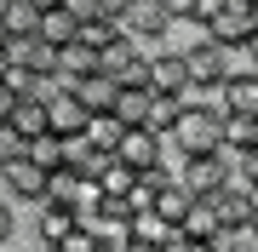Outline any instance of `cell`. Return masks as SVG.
I'll return each instance as SVG.
<instances>
[{
    "mask_svg": "<svg viewBox=\"0 0 258 252\" xmlns=\"http://www.w3.org/2000/svg\"><path fill=\"white\" fill-rule=\"evenodd\" d=\"M218 121H224V115L201 109V103H178L172 132H166V138H172L184 155H207V149H218Z\"/></svg>",
    "mask_w": 258,
    "mask_h": 252,
    "instance_id": "obj_1",
    "label": "cell"
},
{
    "mask_svg": "<svg viewBox=\"0 0 258 252\" xmlns=\"http://www.w3.org/2000/svg\"><path fill=\"white\" fill-rule=\"evenodd\" d=\"M235 172H241V160H230L224 149H207V155H189V160H184L178 184H184V189H189L195 201H207V195H218V189L230 184Z\"/></svg>",
    "mask_w": 258,
    "mask_h": 252,
    "instance_id": "obj_2",
    "label": "cell"
},
{
    "mask_svg": "<svg viewBox=\"0 0 258 252\" xmlns=\"http://www.w3.org/2000/svg\"><path fill=\"white\" fill-rule=\"evenodd\" d=\"M189 69V86H224L235 75V46H218V40H195L189 52H178Z\"/></svg>",
    "mask_w": 258,
    "mask_h": 252,
    "instance_id": "obj_3",
    "label": "cell"
},
{
    "mask_svg": "<svg viewBox=\"0 0 258 252\" xmlns=\"http://www.w3.org/2000/svg\"><path fill=\"white\" fill-rule=\"evenodd\" d=\"M0 189H6V201L40 206V201H46V172H40L29 155H18V160H6V166H0Z\"/></svg>",
    "mask_w": 258,
    "mask_h": 252,
    "instance_id": "obj_4",
    "label": "cell"
},
{
    "mask_svg": "<svg viewBox=\"0 0 258 252\" xmlns=\"http://www.w3.org/2000/svg\"><path fill=\"white\" fill-rule=\"evenodd\" d=\"M149 92H155V98H184L189 92V69H184V57H178V52H149Z\"/></svg>",
    "mask_w": 258,
    "mask_h": 252,
    "instance_id": "obj_5",
    "label": "cell"
},
{
    "mask_svg": "<svg viewBox=\"0 0 258 252\" xmlns=\"http://www.w3.org/2000/svg\"><path fill=\"white\" fill-rule=\"evenodd\" d=\"M86 115H92V109H86L69 86L46 98V132H52V138H81V132H86Z\"/></svg>",
    "mask_w": 258,
    "mask_h": 252,
    "instance_id": "obj_6",
    "label": "cell"
},
{
    "mask_svg": "<svg viewBox=\"0 0 258 252\" xmlns=\"http://www.w3.org/2000/svg\"><path fill=\"white\" fill-rule=\"evenodd\" d=\"M115 160H126L132 172H149V166L161 160V138H155L149 126H126L120 143H115Z\"/></svg>",
    "mask_w": 258,
    "mask_h": 252,
    "instance_id": "obj_7",
    "label": "cell"
},
{
    "mask_svg": "<svg viewBox=\"0 0 258 252\" xmlns=\"http://www.w3.org/2000/svg\"><path fill=\"white\" fill-rule=\"evenodd\" d=\"M6 63L29 69V75H52V69H57V52L40 35H18V40H6Z\"/></svg>",
    "mask_w": 258,
    "mask_h": 252,
    "instance_id": "obj_8",
    "label": "cell"
},
{
    "mask_svg": "<svg viewBox=\"0 0 258 252\" xmlns=\"http://www.w3.org/2000/svg\"><path fill=\"white\" fill-rule=\"evenodd\" d=\"M252 29H258V12H252V6H224L218 18L207 23V40H218V46H241Z\"/></svg>",
    "mask_w": 258,
    "mask_h": 252,
    "instance_id": "obj_9",
    "label": "cell"
},
{
    "mask_svg": "<svg viewBox=\"0 0 258 252\" xmlns=\"http://www.w3.org/2000/svg\"><path fill=\"white\" fill-rule=\"evenodd\" d=\"M69 229H75V212H69V206H52V201H40V206H35V241L46 246V252L63 241Z\"/></svg>",
    "mask_w": 258,
    "mask_h": 252,
    "instance_id": "obj_10",
    "label": "cell"
},
{
    "mask_svg": "<svg viewBox=\"0 0 258 252\" xmlns=\"http://www.w3.org/2000/svg\"><path fill=\"white\" fill-rule=\"evenodd\" d=\"M166 235H172V224H166L155 206H149V212H132V224H126V241L138 246V252H155Z\"/></svg>",
    "mask_w": 258,
    "mask_h": 252,
    "instance_id": "obj_11",
    "label": "cell"
},
{
    "mask_svg": "<svg viewBox=\"0 0 258 252\" xmlns=\"http://www.w3.org/2000/svg\"><path fill=\"white\" fill-rule=\"evenodd\" d=\"M92 69H98V52H92V46H81V40L57 46V69H52V75L63 80V86H75L81 75H92Z\"/></svg>",
    "mask_w": 258,
    "mask_h": 252,
    "instance_id": "obj_12",
    "label": "cell"
},
{
    "mask_svg": "<svg viewBox=\"0 0 258 252\" xmlns=\"http://www.w3.org/2000/svg\"><path fill=\"white\" fill-rule=\"evenodd\" d=\"M149 103H155V92H149V86H120L109 115H115L120 126H144V121H149Z\"/></svg>",
    "mask_w": 258,
    "mask_h": 252,
    "instance_id": "obj_13",
    "label": "cell"
},
{
    "mask_svg": "<svg viewBox=\"0 0 258 252\" xmlns=\"http://www.w3.org/2000/svg\"><path fill=\"white\" fill-rule=\"evenodd\" d=\"M35 35L57 52V46H69V40L81 35V18H69L63 6H46V12H40V23H35Z\"/></svg>",
    "mask_w": 258,
    "mask_h": 252,
    "instance_id": "obj_14",
    "label": "cell"
},
{
    "mask_svg": "<svg viewBox=\"0 0 258 252\" xmlns=\"http://www.w3.org/2000/svg\"><path fill=\"white\" fill-rule=\"evenodd\" d=\"M69 92H75V98L86 103V109L98 115V109H115V92H120V86H115L109 75H103V69H92V75H81V80L69 86Z\"/></svg>",
    "mask_w": 258,
    "mask_h": 252,
    "instance_id": "obj_15",
    "label": "cell"
},
{
    "mask_svg": "<svg viewBox=\"0 0 258 252\" xmlns=\"http://www.w3.org/2000/svg\"><path fill=\"white\" fill-rule=\"evenodd\" d=\"M178 229H184V241H218V212H212V201H189V212L178 218Z\"/></svg>",
    "mask_w": 258,
    "mask_h": 252,
    "instance_id": "obj_16",
    "label": "cell"
},
{
    "mask_svg": "<svg viewBox=\"0 0 258 252\" xmlns=\"http://www.w3.org/2000/svg\"><path fill=\"white\" fill-rule=\"evenodd\" d=\"M120 132H126V126H120V121H115L109 109H98V115H86V132H81V138L92 143L98 155H115V143H120Z\"/></svg>",
    "mask_w": 258,
    "mask_h": 252,
    "instance_id": "obj_17",
    "label": "cell"
},
{
    "mask_svg": "<svg viewBox=\"0 0 258 252\" xmlns=\"http://www.w3.org/2000/svg\"><path fill=\"white\" fill-rule=\"evenodd\" d=\"M224 109L230 115H258V75H230L224 80Z\"/></svg>",
    "mask_w": 258,
    "mask_h": 252,
    "instance_id": "obj_18",
    "label": "cell"
},
{
    "mask_svg": "<svg viewBox=\"0 0 258 252\" xmlns=\"http://www.w3.org/2000/svg\"><path fill=\"white\" fill-rule=\"evenodd\" d=\"M12 132H18V138L29 143V138H40V132H46V103L40 98H18V109H12V121H6Z\"/></svg>",
    "mask_w": 258,
    "mask_h": 252,
    "instance_id": "obj_19",
    "label": "cell"
},
{
    "mask_svg": "<svg viewBox=\"0 0 258 252\" xmlns=\"http://www.w3.org/2000/svg\"><path fill=\"white\" fill-rule=\"evenodd\" d=\"M0 23H6V35H12V40H18V35H35L40 6H35V0H0Z\"/></svg>",
    "mask_w": 258,
    "mask_h": 252,
    "instance_id": "obj_20",
    "label": "cell"
},
{
    "mask_svg": "<svg viewBox=\"0 0 258 252\" xmlns=\"http://www.w3.org/2000/svg\"><path fill=\"white\" fill-rule=\"evenodd\" d=\"M23 155L35 160L40 172H57V166H63V138H52V132H40V138H29V143H23Z\"/></svg>",
    "mask_w": 258,
    "mask_h": 252,
    "instance_id": "obj_21",
    "label": "cell"
},
{
    "mask_svg": "<svg viewBox=\"0 0 258 252\" xmlns=\"http://www.w3.org/2000/svg\"><path fill=\"white\" fill-rule=\"evenodd\" d=\"M189 201H195V195H189V189H184V184H178V178H172V184H166V189H161V195H155V212H161V218H166V224H172V229H178V218H184V212H189Z\"/></svg>",
    "mask_w": 258,
    "mask_h": 252,
    "instance_id": "obj_22",
    "label": "cell"
},
{
    "mask_svg": "<svg viewBox=\"0 0 258 252\" xmlns=\"http://www.w3.org/2000/svg\"><path fill=\"white\" fill-rule=\"evenodd\" d=\"M115 35H120V29H115V18H86L75 40H81V46H92V52H103V46H109Z\"/></svg>",
    "mask_w": 258,
    "mask_h": 252,
    "instance_id": "obj_23",
    "label": "cell"
},
{
    "mask_svg": "<svg viewBox=\"0 0 258 252\" xmlns=\"http://www.w3.org/2000/svg\"><path fill=\"white\" fill-rule=\"evenodd\" d=\"M218 246H224V252H258V218H247V224H235V229H224Z\"/></svg>",
    "mask_w": 258,
    "mask_h": 252,
    "instance_id": "obj_24",
    "label": "cell"
},
{
    "mask_svg": "<svg viewBox=\"0 0 258 252\" xmlns=\"http://www.w3.org/2000/svg\"><path fill=\"white\" fill-rule=\"evenodd\" d=\"M172 115H178V103L172 98H155V103H149V132H155V138H166V132H172Z\"/></svg>",
    "mask_w": 258,
    "mask_h": 252,
    "instance_id": "obj_25",
    "label": "cell"
},
{
    "mask_svg": "<svg viewBox=\"0 0 258 252\" xmlns=\"http://www.w3.org/2000/svg\"><path fill=\"white\" fill-rule=\"evenodd\" d=\"M235 75H258V29L235 46Z\"/></svg>",
    "mask_w": 258,
    "mask_h": 252,
    "instance_id": "obj_26",
    "label": "cell"
},
{
    "mask_svg": "<svg viewBox=\"0 0 258 252\" xmlns=\"http://www.w3.org/2000/svg\"><path fill=\"white\" fill-rule=\"evenodd\" d=\"M12 235H18V206L0 195V246H12Z\"/></svg>",
    "mask_w": 258,
    "mask_h": 252,
    "instance_id": "obj_27",
    "label": "cell"
},
{
    "mask_svg": "<svg viewBox=\"0 0 258 252\" xmlns=\"http://www.w3.org/2000/svg\"><path fill=\"white\" fill-rule=\"evenodd\" d=\"M18 155H23V138H18L12 126H0V166H6V160H18Z\"/></svg>",
    "mask_w": 258,
    "mask_h": 252,
    "instance_id": "obj_28",
    "label": "cell"
},
{
    "mask_svg": "<svg viewBox=\"0 0 258 252\" xmlns=\"http://www.w3.org/2000/svg\"><path fill=\"white\" fill-rule=\"evenodd\" d=\"M57 6H63L69 18H81V23H86V18H103V12H98V0H57Z\"/></svg>",
    "mask_w": 258,
    "mask_h": 252,
    "instance_id": "obj_29",
    "label": "cell"
},
{
    "mask_svg": "<svg viewBox=\"0 0 258 252\" xmlns=\"http://www.w3.org/2000/svg\"><path fill=\"white\" fill-rule=\"evenodd\" d=\"M12 109H18V92H12V86H6V80H0V126H6V121H12Z\"/></svg>",
    "mask_w": 258,
    "mask_h": 252,
    "instance_id": "obj_30",
    "label": "cell"
},
{
    "mask_svg": "<svg viewBox=\"0 0 258 252\" xmlns=\"http://www.w3.org/2000/svg\"><path fill=\"white\" fill-rule=\"evenodd\" d=\"M241 178H247V184H258V143L241 155Z\"/></svg>",
    "mask_w": 258,
    "mask_h": 252,
    "instance_id": "obj_31",
    "label": "cell"
},
{
    "mask_svg": "<svg viewBox=\"0 0 258 252\" xmlns=\"http://www.w3.org/2000/svg\"><path fill=\"white\" fill-rule=\"evenodd\" d=\"M166 18H195V0H161Z\"/></svg>",
    "mask_w": 258,
    "mask_h": 252,
    "instance_id": "obj_32",
    "label": "cell"
},
{
    "mask_svg": "<svg viewBox=\"0 0 258 252\" xmlns=\"http://www.w3.org/2000/svg\"><path fill=\"white\" fill-rule=\"evenodd\" d=\"M126 6H132V0H98V12H103V18H120Z\"/></svg>",
    "mask_w": 258,
    "mask_h": 252,
    "instance_id": "obj_33",
    "label": "cell"
},
{
    "mask_svg": "<svg viewBox=\"0 0 258 252\" xmlns=\"http://www.w3.org/2000/svg\"><path fill=\"white\" fill-rule=\"evenodd\" d=\"M6 40H12V35H6V23H0V57H6Z\"/></svg>",
    "mask_w": 258,
    "mask_h": 252,
    "instance_id": "obj_34",
    "label": "cell"
},
{
    "mask_svg": "<svg viewBox=\"0 0 258 252\" xmlns=\"http://www.w3.org/2000/svg\"><path fill=\"white\" fill-rule=\"evenodd\" d=\"M35 6H40V12H46V6H57V0H35Z\"/></svg>",
    "mask_w": 258,
    "mask_h": 252,
    "instance_id": "obj_35",
    "label": "cell"
},
{
    "mask_svg": "<svg viewBox=\"0 0 258 252\" xmlns=\"http://www.w3.org/2000/svg\"><path fill=\"white\" fill-rule=\"evenodd\" d=\"M0 75H6V57H0Z\"/></svg>",
    "mask_w": 258,
    "mask_h": 252,
    "instance_id": "obj_36",
    "label": "cell"
},
{
    "mask_svg": "<svg viewBox=\"0 0 258 252\" xmlns=\"http://www.w3.org/2000/svg\"><path fill=\"white\" fill-rule=\"evenodd\" d=\"M0 252H6V246H0Z\"/></svg>",
    "mask_w": 258,
    "mask_h": 252,
    "instance_id": "obj_37",
    "label": "cell"
},
{
    "mask_svg": "<svg viewBox=\"0 0 258 252\" xmlns=\"http://www.w3.org/2000/svg\"><path fill=\"white\" fill-rule=\"evenodd\" d=\"M132 252H138V246H132Z\"/></svg>",
    "mask_w": 258,
    "mask_h": 252,
    "instance_id": "obj_38",
    "label": "cell"
}]
</instances>
